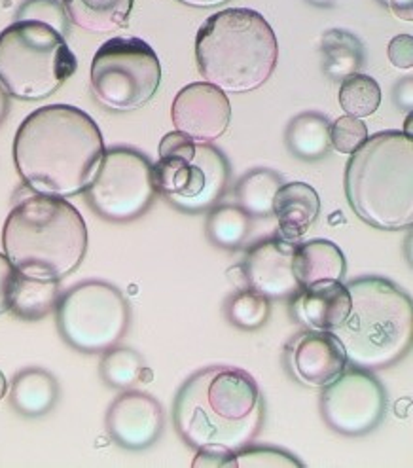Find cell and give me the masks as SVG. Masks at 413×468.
Returning <instances> with one entry per match:
<instances>
[{"label":"cell","instance_id":"1","mask_svg":"<svg viewBox=\"0 0 413 468\" xmlns=\"http://www.w3.org/2000/svg\"><path fill=\"white\" fill-rule=\"evenodd\" d=\"M105 155L95 120L70 105H48L19 125L14 162L35 194L72 197L86 192Z\"/></svg>","mask_w":413,"mask_h":468},{"label":"cell","instance_id":"2","mask_svg":"<svg viewBox=\"0 0 413 468\" xmlns=\"http://www.w3.org/2000/svg\"><path fill=\"white\" fill-rule=\"evenodd\" d=\"M175 429L188 446L247 448L264 421L254 378L239 368L213 367L194 374L175 399Z\"/></svg>","mask_w":413,"mask_h":468},{"label":"cell","instance_id":"3","mask_svg":"<svg viewBox=\"0 0 413 468\" xmlns=\"http://www.w3.org/2000/svg\"><path fill=\"white\" fill-rule=\"evenodd\" d=\"M3 245L21 275L61 281L86 258L88 228L80 211L65 197L37 194L10 211Z\"/></svg>","mask_w":413,"mask_h":468},{"label":"cell","instance_id":"4","mask_svg":"<svg viewBox=\"0 0 413 468\" xmlns=\"http://www.w3.org/2000/svg\"><path fill=\"white\" fill-rule=\"evenodd\" d=\"M279 46L262 14L249 8L222 10L206 19L196 38L199 74L224 93H250L275 70Z\"/></svg>","mask_w":413,"mask_h":468},{"label":"cell","instance_id":"5","mask_svg":"<svg viewBox=\"0 0 413 468\" xmlns=\"http://www.w3.org/2000/svg\"><path fill=\"white\" fill-rule=\"evenodd\" d=\"M345 194L360 220L377 229L413 224V141L381 132L360 146L345 169Z\"/></svg>","mask_w":413,"mask_h":468},{"label":"cell","instance_id":"6","mask_svg":"<svg viewBox=\"0 0 413 468\" xmlns=\"http://www.w3.org/2000/svg\"><path fill=\"white\" fill-rule=\"evenodd\" d=\"M351 311L334 334L351 367L379 372L400 362L413 340L411 298L395 282L363 277L347 284Z\"/></svg>","mask_w":413,"mask_h":468},{"label":"cell","instance_id":"7","mask_svg":"<svg viewBox=\"0 0 413 468\" xmlns=\"http://www.w3.org/2000/svg\"><path fill=\"white\" fill-rule=\"evenodd\" d=\"M79 61L65 37L40 21H16L0 33V86L21 101L54 95Z\"/></svg>","mask_w":413,"mask_h":468},{"label":"cell","instance_id":"8","mask_svg":"<svg viewBox=\"0 0 413 468\" xmlns=\"http://www.w3.org/2000/svg\"><path fill=\"white\" fill-rule=\"evenodd\" d=\"M56 319L61 337L72 349L97 355L122 342L132 323V309L114 284L86 281L59 298Z\"/></svg>","mask_w":413,"mask_h":468},{"label":"cell","instance_id":"9","mask_svg":"<svg viewBox=\"0 0 413 468\" xmlns=\"http://www.w3.org/2000/svg\"><path fill=\"white\" fill-rule=\"evenodd\" d=\"M160 82L158 54L141 38H111L97 49L91 63L93 95L114 112L143 109L156 95Z\"/></svg>","mask_w":413,"mask_h":468},{"label":"cell","instance_id":"10","mask_svg":"<svg viewBox=\"0 0 413 468\" xmlns=\"http://www.w3.org/2000/svg\"><path fill=\"white\" fill-rule=\"evenodd\" d=\"M154 165L132 148L105 150L99 171L86 188L91 209L111 222H132L143 217L156 199Z\"/></svg>","mask_w":413,"mask_h":468},{"label":"cell","instance_id":"11","mask_svg":"<svg viewBox=\"0 0 413 468\" xmlns=\"http://www.w3.org/2000/svg\"><path fill=\"white\" fill-rule=\"evenodd\" d=\"M156 190L176 209L186 213L211 211L229 182V164L211 144L196 143L190 158L160 155L154 165Z\"/></svg>","mask_w":413,"mask_h":468},{"label":"cell","instance_id":"12","mask_svg":"<svg viewBox=\"0 0 413 468\" xmlns=\"http://www.w3.org/2000/svg\"><path fill=\"white\" fill-rule=\"evenodd\" d=\"M323 388L321 413L332 431L365 436L383 421L387 393L374 372L351 367Z\"/></svg>","mask_w":413,"mask_h":468},{"label":"cell","instance_id":"13","mask_svg":"<svg viewBox=\"0 0 413 468\" xmlns=\"http://www.w3.org/2000/svg\"><path fill=\"white\" fill-rule=\"evenodd\" d=\"M171 118L176 132L196 143L211 144L220 139L231 120L228 95L209 82H196L178 91L173 101Z\"/></svg>","mask_w":413,"mask_h":468},{"label":"cell","instance_id":"14","mask_svg":"<svg viewBox=\"0 0 413 468\" xmlns=\"http://www.w3.org/2000/svg\"><path fill=\"white\" fill-rule=\"evenodd\" d=\"M294 241L268 238L252 245L241 264L249 289L268 300H287L296 296L302 287L294 273Z\"/></svg>","mask_w":413,"mask_h":468},{"label":"cell","instance_id":"15","mask_svg":"<svg viewBox=\"0 0 413 468\" xmlns=\"http://www.w3.org/2000/svg\"><path fill=\"white\" fill-rule=\"evenodd\" d=\"M105 423L109 436L118 446L129 452H143L162 436L165 413L152 395L125 388L111 404Z\"/></svg>","mask_w":413,"mask_h":468},{"label":"cell","instance_id":"16","mask_svg":"<svg viewBox=\"0 0 413 468\" xmlns=\"http://www.w3.org/2000/svg\"><path fill=\"white\" fill-rule=\"evenodd\" d=\"M287 362L292 376L309 387H326L347 368L342 342L328 330H305L287 347Z\"/></svg>","mask_w":413,"mask_h":468},{"label":"cell","instance_id":"17","mask_svg":"<svg viewBox=\"0 0 413 468\" xmlns=\"http://www.w3.org/2000/svg\"><path fill=\"white\" fill-rule=\"evenodd\" d=\"M296 300V317L313 330L334 332L351 311V294L342 281H321L302 289Z\"/></svg>","mask_w":413,"mask_h":468},{"label":"cell","instance_id":"18","mask_svg":"<svg viewBox=\"0 0 413 468\" xmlns=\"http://www.w3.org/2000/svg\"><path fill=\"white\" fill-rule=\"evenodd\" d=\"M321 213V199L305 182L282 185L273 199V215L279 222V236L287 241L303 238Z\"/></svg>","mask_w":413,"mask_h":468},{"label":"cell","instance_id":"19","mask_svg":"<svg viewBox=\"0 0 413 468\" xmlns=\"http://www.w3.org/2000/svg\"><path fill=\"white\" fill-rule=\"evenodd\" d=\"M59 395V383L49 372L25 368L12 381L10 404L17 413L35 420L54 410Z\"/></svg>","mask_w":413,"mask_h":468},{"label":"cell","instance_id":"20","mask_svg":"<svg viewBox=\"0 0 413 468\" xmlns=\"http://www.w3.org/2000/svg\"><path fill=\"white\" fill-rule=\"evenodd\" d=\"M135 0H63L67 17L91 35H109L123 29Z\"/></svg>","mask_w":413,"mask_h":468},{"label":"cell","instance_id":"21","mask_svg":"<svg viewBox=\"0 0 413 468\" xmlns=\"http://www.w3.org/2000/svg\"><path fill=\"white\" fill-rule=\"evenodd\" d=\"M345 270V256L332 241L312 239L296 245L294 273L302 289L321 281H342Z\"/></svg>","mask_w":413,"mask_h":468},{"label":"cell","instance_id":"22","mask_svg":"<svg viewBox=\"0 0 413 468\" xmlns=\"http://www.w3.org/2000/svg\"><path fill=\"white\" fill-rule=\"evenodd\" d=\"M59 298V281L35 279L19 273L10 311L21 321L37 323L56 311Z\"/></svg>","mask_w":413,"mask_h":468},{"label":"cell","instance_id":"23","mask_svg":"<svg viewBox=\"0 0 413 468\" xmlns=\"http://www.w3.org/2000/svg\"><path fill=\"white\" fill-rule=\"evenodd\" d=\"M289 150L303 162L323 160L330 152V122L319 112H303L296 116L285 135Z\"/></svg>","mask_w":413,"mask_h":468},{"label":"cell","instance_id":"24","mask_svg":"<svg viewBox=\"0 0 413 468\" xmlns=\"http://www.w3.org/2000/svg\"><path fill=\"white\" fill-rule=\"evenodd\" d=\"M323 69L332 80H344L349 74L358 72L365 63V49L347 31H328L321 42Z\"/></svg>","mask_w":413,"mask_h":468},{"label":"cell","instance_id":"25","mask_svg":"<svg viewBox=\"0 0 413 468\" xmlns=\"http://www.w3.org/2000/svg\"><path fill=\"white\" fill-rule=\"evenodd\" d=\"M282 180L270 169H254L247 173L236 186L238 207L256 218H266L273 215V199Z\"/></svg>","mask_w":413,"mask_h":468},{"label":"cell","instance_id":"26","mask_svg":"<svg viewBox=\"0 0 413 468\" xmlns=\"http://www.w3.org/2000/svg\"><path fill=\"white\" fill-rule=\"evenodd\" d=\"M250 233V217L238 205H215L206 218V238L220 249H239Z\"/></svg>","mask_w":413,"mask_h":468},{"label":"cell","instance_id":"27","mask_svg":"<svg viewBox=\"0 0 413 468\" xmlns=\"http://www.w3.org/2000/svg\"><path fill=\"white\" fill-rule=\"evenodd\" d=\"M148 368L144 367L143 356L129 349V347H111L109 351L102 353V358L99 362V374L109 387L120 388H132L135 383L144 379V374Z\"/></svg>","mask_w":413,"mask_h":468},{"label":"cell","instance_id":"28","mask_svg":"<svg viewBox=\"0 0 413 468\" xmlns=\"http://www.w3.org/2000/svg\"><path fill=\"white\" fill-rule=\"evenodd\" d=\"M340 105L353 118L372 116L381 105V88L372 76L349 74L340 86Z\"/></svg>","mask_w":413,"mask_h":468},{"label":"cell","instance_id":"29","mask_svg":"<svg viewBox=\"0 0 413 468\" xmlns=\"http://www.w3.org/2000/svg\"><path fill=\"white\" fill-rule=\"evenodd\" d=\"M271 314L270 300L258 294L252 289L236 292L226 302V317L228 321L241 330H258L262 328Z\"/></svg>","mask_w":413,"mask_h":468},{"label":"cell","instance_id":"30","mask_svg":"<svg viewBox=\"0 0 413 468\" xmlns=\"http://www.w3.org/2000/svg\"><path fill=\"white\" fill-rule=\"evenodd\" d=\"M368 141V127L360 118L342 116L330 123V144L340 154H355Z\"/></svg>","mask_w":413,"mask_h":468},{"label":"cell","instance_id":"31","mask_svg":"<svg viewBox=\"0 0 413 468\" xmlns=\"http://www.w3.org/2000/svg\"><path fill=\"white\" fill-rule=\"evenodd\" d=\"M25 19L46 23L49 27H54L58 33H61L63 37L69 31L67 12L58 0H27V3H25L16 14V21H25Z\"/></svg>","mask_w":413,"mask_h":468},{"label":"cell","instance_id":"32","mask_svg":"<svg viewBox=\"0 0 413 468\" xmlns=\"http://www.w3.org/2000/svg\"><path fill=\"white\" fill-rule=\"evenodd\" d=\"M238 466H302V463L287 452L247 446L238 452Z\"/></svg>","mask_w":413,"mask_h":468},{"label":"cell","instance_id":"33","mask_svg":"<svg viewBox=\"0 0 413 468\" xmlns=\"http://www.w3.org/2000/svg\"><path fill=\"white\" fill-rule=\"evenodd\" d=\"M196 468H234L238 466V452L224 446H201L194 459Z\"/></svg>","mask_w":413,"mask_h":468},{"label":"cell","instance_id":"34","mask_svg":"<svg viewBox=\"0 0 413 468\" xmlns=\"http://www.w3.org/2000/svg\"><path fill=\"white\" fill-rule=\"evenodd\" d=\"M17 279L19 271L14 268L6 254H0V315H5L10 311Z\"/></svg>","mask_w":413,"mask_h":468},{"label":"cell","instance_id":"35","mask_svg":"<svg viewBox=\"0 0 413 468\" xmlns=\"http://www.w3.org/2000/svg\"><path fill=\"white\" fill-rule=\"evenodd\" d=\"M389 59L397 69L408 70L413 67V38L409 35H400L391 40Z\"/></svg>","mask_w":413,"mask_h":468},{"label":"cell","instance_id":"36","mask_svg":"<svg viewBox=\"0 0 413 468\" xmlns=\"http://www.w3.org/2000/svg\"><path fill=\"white\" fill-rule=\"evenodd\" d=\"M387 6L393 10V14L404 21L413 19V0H387Z\"/></svg>","mask_w":413,"mask_h":468},{"label":"cell","instance_id":"37","mask_svg":"<svg viewBox=\"0 0 413 468\" xmlns=\"http://www.w3.org/2000/svg\"><path fill=\"white\" fill-rule=\"evenodd\" d=\"M178 3H183L192 8H215V6L229 3V0H178Z\"/></svg>","mask_w":413,"mask_h":468},{"label":"cell","instance_id":"38","mask_svg":"<svg viewBox=\"0 0 413 468\" xmlns=\"http://www.w3.org/2000/svg\"><path fill=\"white\" fill-rule=\"evenodd\" d=\"M8 111H10V101H8V93L5 91V88L0 86V125H3V122L6 120L8 116Z\"/></svg>","mask_w":413,"mask_h":468},{"label":"cell","instance_id":"39","mask_svg":"<svg viewBox=\"0 0 413 468\" xmlns=\"http://www.w3.org/2000/svg\"><path fill=\"white\" fill-rule=\"evenodd\" d=\"M8 393V381H6V376L0 372V400H3Z\"/></svg>","mask_w":413,"mask_h":468},{"label":"cell","instance_id":"40","mask_svg":"<svg viewBox=\"0 0 413 468\" xmlns=\"http://www.w3.org/2000/svg\"><path fill=\"white\" fill-rule=\"evenodd\" d=\"M381 3H383V5H387V0H381Z\"/></svg>","mask_w":413,"mask_h":468}]
</instances>
